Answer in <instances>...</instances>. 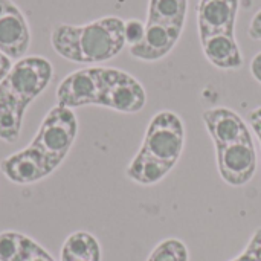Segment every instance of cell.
<instances>
[{
  "instance_id": "2e32d148",
  "label": "cell",
  "mask_w": 261,
  "mask_h": 261,
  "mask_svg": "<svg viewBox=\"0 0 261 261\" xmlns=\"http://www.w3.org/2000/svg\"><path fill=\"white\" fill-rule=\"evenodd\" d=\"M17 261H55L50 254H47L37 242H34L32 239L28 237L24 248L21 251V255L18 257Z\"/></svg>"
},
{
  "instance_id": "8fae6325",
  "label": "cell",
  "mask_w": 261,
  "mask_h": 261,
  "mask_svg": "<svg viewBox=\"0 0 261 261\" xmlns=\"http://www.w3.org/2000/svg\"><path fill=\"white\" fill-rule=\"evenodd\" d=\"M206 60L222 70H234L243 66V54L236 35H214L200 41Z\"/></svg>"
},
{
  "instance_id": "7c38bea8",
  "label": "cell",
  "mask_w": 261,
  "mask_h": 261,
  "mask_svg": "<svg viewBox=\"0 0 261 261\" xmlns=\"http://www.w3.org/2000/svg\"><path fill=\"white\" fill-rule=\"evenodd\" d=\"M188 0H148L147 23H158L184 31Z\"/></svg>"
},
{
  "instance_id": "4fadbf2b",
  "label": "cell",
  "mask_w": 261,
  "mask_h": 261,
  "mask_svg": "<svg viewBox=\"0 0 261 261\" xmlns=\"http://www.w3.org/2000/svg\"><path fill=\"white\" fill-rule=\"evenodd\" d=\"M61 261H101L99 242L89 232H73L61 248Z\"/></svg>"
},
{
  "instance_id": "30bf717a",
  "label": "cell",
  "mask_w": 261,
  "mask_h": 261,
  "mask_svg": "<svg viewBox=\"0 0 261 261\" xmlns=\"http://www.w3.org/2000/svg\"><path fill=\"white\" fill-rule=\"evenodd\" d=\"M31 46V29L26 17L14 5L0 15V52L11 60H21Z\"/></svg>"
},
{
  "instance_id": "277c9868",
  "label": "cell",
  "mask_w": 261,
  "mask_h": 261,
  "mask_svg": "<svg viewBox=\"0 0 261 261\" xmlns=\"http://www.w3.org/2000/svg\"><path fill=\"white\" fill-rule=\"evenodd\" d=\"M125 20L107 15L86 24L60 23L50 32L54 50L72 63L98 64L121 54L125 43Z\"/></svg>"
},
{
  "instance_id": "7402d4cb",
  "label": "cell",
  "mask_w": 261,
  "mask_h": 261,
  "mask_svg": "<svg viewBox=\"0 0 261 261\" xmlns=\"http://www.w3.org/2000/svg\"><path fill=\"white\" fill-rule=\"evenodd\" d=\"M11 67H12V60L0 52V81L9 73Z\"/></svg>"
},
{
  "instance_id": "ffe728a7",
  "label": "cell",
  "mask_w": 261,
  "mask_h": 261,
  "mask_svg": "<svg viewBox=\"0 0 261 261\" xmlns=\"http://www.w3.org/2000/svg\"><path fill=\"white\" fill-rule=\"evenodd\" d=\"M248 35L252 38V40H260L261 41V9H258L251 23H249V28H248Z\"/></svg>"
},
{
  "instance_id": "9c48e42d",
  "label": "cell",
  "mask_w": 261,
  "mask_h": 261,
  "mask_svg": "<svg viewBox=\"0 0 261 261\" xmlns=\"http://www.w3.org/2000/svg\"><path fill=\"white\" fill-rule=\"evenodd\" d=\"M182 32L184 31L177 28L145 21L144 38L138 44L130 46V55L136 60L147 63L159 61L176 47Z\"/></svg>"
},
{
  "instance_id": "7a4b0ae2",
  "label": "cell",
  "mask_w": 261,
  "mask_h": 261,
  "mask_svg": "<svg viewBox=\"0 0 261 261\" xmlns=\"http://www.w3.org/2000/svg\"><path fill=\"white\" fill-rule=\"evenodd\" d=\"M185 147V125L179 115L161 110L145 130L142 145L130 161L127 177L144 187L162 182L179 162Z\"/></svg>"
},
{
  "instance_id": "ac0fdd59",
  "label": "cell",
  "mask_w": 261,
  "mask_h": 261,
  "mask_svg": "<svg viewBox=\"0 0 261 261\" xmlns=\"http://www.w3.org/2000/svg\"><path fill=\"white\" fill-rule=\"evenodd\" d=\"M145 34V23L136 20V18H130L125 21L124 24V35H125V43L128 46H135L138 44Z\"/></svg>"
},
{
  "instance_id": "d6986e66",
  "label": "cell",
  "mask_w": 261,
  "mask_h": 261,
  "mask_svg": "<svg viewBox=\"0 0 261 261\" xmlns=\"http://www.w3.org/2000/svg\"><path fill=\"white\" fill-rule=\"evenodd\" d=\"M248 122H249V127L252 128L254 135L257 136L258 142L261 145V107H257L254 109L249 116H248Z\"/></svg>"
},
{
  "instance_id": "6da1fadb",
  "label": "cell",
  "mask_w": 261,
  "mask_h": 261,
  "mask_svg": "<svg viewBox=\"0 0 261 261\" xmlns=\"http://www.w3.org/2000/svg\"><path fill=\"white\" fill-rule=\"evenodd\" d=\"M78 135V119L72 109L55 106L43 118L31 144L5 158L0 170L8 180L29 185L52 174L69 154Z\"/></svg>"
},
{
  "instance_id": "8992f818",
  "label": "cell",
  "mask_w": 261,
  "mask_h": 261,
  "mask_svg": "<svg viewBox=\"0 0 261 261\" xmlns=\"http://www.w3.org/2000/svg\"><path fill=\"white\" fill-rule=\"evenodd\" d=\"M220 177L231 187H245L257 171V150L254 141L237 142L216 148Z\"/></svg>"
},
{
  "instance_id": "5bb4252c",
  "label": "cell",
  "mask_w": 261,
  "mask_h": 261,
  "mask_svg": "<svg viewBox=\"0 0 261 261\" xmlns=\"http://www.w3.org/2000/svg\"><path fill=\"white\" fill-rule=\"evenodd\" d=\"M147 261H190V252L182 240L167 239L151 251Z\"/></svg>"
},
{
  "instance_id": "3957f363",
  "label": "cell",
  "mask_w": 261,
  "mask_h": 261,
  "mask_svg": "<svg viewBox=\"0 0 261 261\" xmlns=\"http://www.w3.org/2000/svg\"><path fill=\"white\" fill-rule=\"evenodd\" d=\"M54 67L43 57H24L15 61L0 81V141H18L29 104L50 84Z\"/></svg>"
},
{
  "instance_id": "603a6c76",
  "label": "cell",
  "mask_w": 261,
  "mask_h": 261,
  "mask_svg": "<svg viewBox=\"0 0 261 261\" xmlns=\"http://www.w3.org/2000/svg\"><path fill=\"white\" fill-rule=\"evenodd\" d=\"M15 3L12 0H0V15H3L8 9H11Z\"/></svg>"
},
{
  "instance_id": "9a60e30c",
  "label": "cell",
  "mask_w": 261,
  "mask_h": 261,
  "mask_svg": "<svg viewBox=\"0 0 261 261\" xmlns=\"http://www.w3.org/2000/svg\"><path fill=\"white\" fill-rule=\"evenodd\" d=\"M28 236L15 231L0 232V261H17L21 255Z\"/></svg>"
},
{
  "instance_id": "e0dca14e",
  "label": "cell",
  "mask_w": 261,
  "mask_h": 261,
  "mask_svg": "<svg viewBox=\"0 0 261 261\" xmlns=\"http://www.w3.org/2000/svg\"><path fill=\"white\" fill-rule=\"evenodd\" d=\"M231 261H261V228L252 234L243 252Z\"/></svg>"
},
{
  "instance_id": "ba28073f",
  "label": "cell",
  "mask_w": 261,
  "mask_h": 261,
  "mask_svg": "<svg viewBox=\"0 0 261 261\" xmlns=\"http://www.w3.org/2000/svg\"><path fill=\"white\" fill-rule=\"evenodd\" d=\"M206 132L214 144V148L226 147L237 142L254 141L249 125L240 115L228 107L208 109L202 113Z\"/></svg>"
},
{
  "instance_id": "52a82bcc",
  "label": "cell",
  "mask_w": 261,
  "mask_h": 261,
  "mask_svg": "<svg viewBox=\"0 0 261 261\" xmlns=\"http://www.w3.org/2000/svg\"><path fill=\"white\" fill-rule=\"evenodd\" d=\"M240 0H199L196 8L200 41L214 35H236Z\"/></svg>"
},
{
  "instance_id": "44dd1931",
  "label": "cell",
  "mask_w": 261,
  "mask_h": 261,
  "mask_svg": "<svg viewBox=\"0 0 261 261\" xmlns=\"http://www.w3.org/2000/svg\"><path fill=\"white\" fill-rule=\"evenodd\" d=\"M249 70H251V75L255 78V81H258L261 84V52H258L252 58L251 66H249Z\"/></svg>"
},
{
  "instance_id": "5b68a950",
  "label": "cell",
  "mask_w": 261,
  "mask_h": 261,
  "mask_svg": "<svg viewBox=\"0 0 261 261\" xmlns=\"http://www.w3.org/2000/svg\"><path fill=\"white\" fill-rule=\"evenodd\" d=\"M145 89L133 75L121 69L98 67L93 106L119 113H138L145 107Z\"/></svg>"
}]
</instances>
